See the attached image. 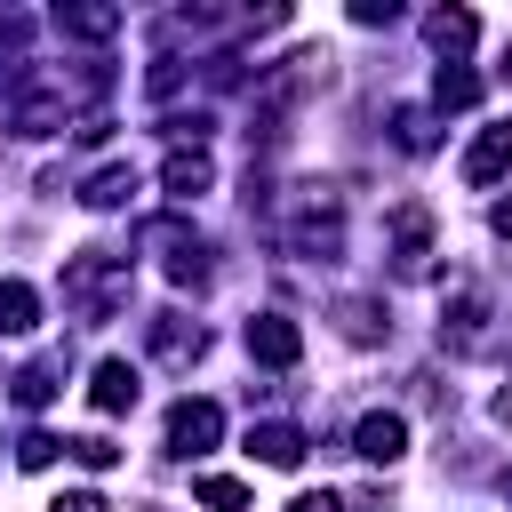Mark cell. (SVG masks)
Wrapping results in <instances>:
<instances>
[{
	"mask_svg": "<svg viewBox=\"0 0 512 512\" xmlns=\"http://www.w3.org/2000/svg\"><path fill=\"white\" fill-rule=\"evenodd\" d=\"M136 392H144V384H136L128 360H96V368H88V400H96V416H128Z\"/></svg>",
	"mask_w": 512,
	"mask_h": 512,
	"instance_id": "4fadbf2b",
	"label": "cell"
},
{
	"mask_svg": "<svg viewBox=\"0 0 512 512\" xmlns=\"http://www.w3.org/2000/svg\"><path fill=\"white\" fill-rule=\"evenodd\" d=\"M160 128H168V136H176V144H200V136H208V128H216V120H208V112H168V120H160Z\"/></svg>",
	"mask_w": 512,
	"mask_h": 512,
	"instance_id": "d4e9b609",
	"label": "cell"
},
{
	"mask_svg": "<svg viewBox=\"0 0 512 512\" xmlns=\"http://www.w3.org/2000/svg\"><path fill=\"white\" fill-rule=\"evenodd\" d=\"M504 496H512V472H504Z\"/></svg>",
	"mask_w": 512,
	"mask_h": 512,
	"instance_id": "d6a6232c",
	"label": "cell"
},
{
	"mask_svg": "<svg viewBox=\"0 0 512 512\" xmlns=\"http://www.w3.org/2000/svg\"><path fill=\"white\" fill-rule=\"evenodd\" d=\"M240 344H248V360H256V368H280V376L304 360V328H296L288 312H248Z\"/></svg>",
	"mask_w": 512,
	"mask_h": 512,
	"instance_id": "52a82bcc",
	"label": "cell"
},
{
	"mask_svg": "<svg viewBox=\"0 0 512 512\" xmlns=\"http://www.w3.org/2000/svg\"><path fill=\"white\" fill-rule=\"evenodd\" d=\"M352 24H368V32L376 24H400V0H352Z\"/></svg>",
	"mask_w": 512,
	"mask_h": 512,
	"instance_id": "484cf974",
	"label": "cell"
},
{
	"mask_svg": "<svg viewBox=\"0 0 512 512\" xmlns=\"http://www.w3.org/2000/svg\"><path fill=\"white\" fill-rule=\"evenodd\" d=\"M128 200H136V168L128 160H112V168H96L80 184V208H128Z\"/></svg>",
	"mask_w": 512,
	"mask_h": 512,
	"instance_id": "d6986e66",
	"label": "cell"
},
{
	"mask_svg": "<svg viewBox=\"0 0 512 512\" xmlns=\"http://www.w3.org/2000/svg\"><path fill=\"white\" fill-rule=\"evenodd\" d=\"M504 176H512V120L480 128L472 152H464V184H472V192H488V184H504Z\"/></svg>",
	"mask_w": 512,
	"mask_h": 512,
	"instance_id": "30bf717a",
	"label": "cell"
},
{
	"mask_svg": "<svg viewBox=\"0 0 512 512\" xmlns=\"http://www.w3.org/2000/svg\"><path fill=\"white\" fill-rule=\"evenodd\" d=\"M488 224H496V240H512V192L496 200V216H488Z\"/></svg>",
	"mask_w": 512,
	"mask_h": 512,
	"instance_id": "4dcf8cb0",
	"label": "cell"
},
{
	"mask_svg": "<svg viewBox=\"0 0 512 512\" xmlns=\"http://www.w3.org/2000/svg\"><path fill=\"white\" fill-rule=\"evenodd\" d=\"M288 240V256H304V264H336L344 256V184H296V224L280 232Z\"/></svg>",
	"mask_w": 512,
	"mask_h": 512,
	"instance_id": "7a4b0ae2",
	"label": "cell"
},
{
	"mask_svg": "<svg viewBox=\"0 0 512 512\" xmlns=\"http://www.w3.org/2000/svg\"><path fill=\"white\" fill-rule=\"evenodd\" d=\"M432 104H440V112H472V104H480V72L440 64V72H432Z\"/></svg>",
	"mask_w": 512,
	"mask_h": 512,
	"instance_id": "44dd1931",
	"label": "cell"
},
{
	"mask_svg": "<svg viewBox=\"0 0 512 512\" xmlns=\"http://www.w3.org/2000/svg\"><path fill=\"white\" fill-rule=\"evenodd\" d=\"M48 512H112V504H104V496H96V488H64V496H56V504H48Z\"/></svg>",
	"mask_w": 512,
	"mask_h": 512,
	"instance_id": "83f0119b",
	"label": "cell"
},
{
	"mask_svg": "<svg viewBox=\"0 0 512 512\" xmlns=\"http://www.w3.org/2000/svg\"><path fill=\"white\" fill-rule=\"evenodd\" d=\"M144 344H152V360H160V368L192 376V368H200V352H208V328H200L192 312H152V320H144Z\"/></svg>",
	"mask_w": 512,
	"mask_h": 512,
	"instance_id": "5b68a950",
	"label": "cell"
},
{
	"mask_svg": "<svg viewBox=\"0 0 512 512\" xmlns=\"http://www.w3.org/2000/svg\"><path fill=\"white\" fill-rule=\"evenodd\" d=\"M392 272L400 280H424L432 272V208L424 200H400L392 208Z\"/></svg>",
	"mask_w": 512,
	"mask_h": 512,
	"instance_id": "ba28073f",
	"label": "cell"
},
{
	"mask_svg": "<svg viewBox=\"0 0 512 512\" xmlns=\"http://www.w3.org/2000/svg\"><path fill=\"white\" fill-rule=\"evenodd\" d=\"M352 456H360V464H400V456H408V416H400V408H368V416L352 424Z\"/></svg>",
	"mask_w": 512,
	"mask_h": 512,
	"instance_id": "9c48e42d",
	"label": "cell"
},
{
	"mask_svg": "<svg viewBox=\"0 0 512 512\" xmlns=\"http://www.w3.org/2000/svg\"><path fill=\"white\" fill-rule=\"evenodd\" d=\"M128 280H136V264H128L120 248H72V256H64V272H56L64 312H72L80 328H104V320L128 304Z\"/></svg>",
	"mask_w": 512,
	"mask_h": 512,
	"instance_id": "6da1fadb",
	"label": "cell"
},
{
	"mask_svg": "<svg viewBox=\"0 0 512 512\" xmlns=\"http://www.w3.org/2000/svg\"><path fill=\"white\" fill-rule=\"evenodd\" d=\"M144 512H160V504H144Z\"/></svg>",
	"mask_w": 512,
	"mask_h": 512,
	"instance_id": "836d02e7",
	"label": "cell"
},
{
	"mask_svg": "<svg viewBox=\"0 0 512 512\" xmlns=\"http://www.w3.org/2000/svg\"><path fill=\"white\" fill-rule=\"evenodd\" d=\"M72 456H80L88 472H112V464H120V440H104V432H80V440H72Z\"/></svg>",
	"mask_w": 512,
	"mask_h": 512,
	"instance_id": "cb8c5ba5",
	"label": "cell"
},
{
	"mask_svg": "<svg viewBox=\"0 0 512 512\" xmlns=\"http://www.w3.org/2000/svg\"><path fill=\"white\" fill-rule=\"evenodd\" d=\"M392 144H400L408 160H424V152L440 144V120H432L424 104H400V112H392Z\"/></svg>",
	"mask_w": 512,
	"mask_h": 512,
	"instance_id": "ffe728a7",
	"label": "cell"
},
{
	"mask_svg": "<svg viewBox=\"0 0 512 512\" xmlns=\"http://www.w3.org/2000/svg\"><path fill=\"white\" fill-rule=\"evenodd\" d=\"M64 392V352H40V360H24L16 376H8V400L16 408H48Z\"/></svg>",
	"mask_w": 512,
	"mask_h": 512,
	"instance_id": "7c38bea8",
	"label": "cell"
},
{
	"mask_svg": "<svg viewBox=\"0 0 512 512\" xmlns=\"http://www.w3.org/2000/svg\"><path fill=\"white\" fill-rule=\"evenodd\" d=\"M424 40H432V48L456 64V56L480 40V16H472V8H432V16H424Z\"/></svg>",
	"mask_w": 512,
	"mask_h": 512,
	"instance_id": "2e32d148",
	"label": "cell"
},
{
	"mask_svg": "<svg viewBox=\"0 0 512 512\" xmlns=\"http://www.w3.org/2000/svg\"><path fill=\"white\" fill-rule=\"evenodd\" d=\"M32 328H40V288L8 272L0 280V336H32Z\"/></svg>",
	"mask_w": 512,
	"mask_h": 512,
	"instance_id": "ac0fdd59",
	"label": "cell"
},
{
	"mask_svg": "<svg viewBox=\"0 0 512 512\" xmlns=\"http://www.w3.org/2000/svg\"><path fill=\"white\" fill-rule=\"evenodd\" d=\"M56 32L64 40H112L120 8H104V0H56Z\"/></svg>",
	"mask_w": 512,
	"mask_h": 512,
	"instance_id": "9a60e30c",
	"label": "cell"
},
{
	"mask_svg": "<svg viewBox=\"0 0 512 512\" xmlns=\"http://www.w3.org/2000/svg\"><path fill=\"white\" fill-rule=\"evenodd\" d=\"M496 72H504V80H512V48H504V64H496Z\"/></svg>",
	"mask_w": 512,
	"mask_h": 512,
	"instance_id": "1f68e13d",
	"label": "cell"
},
{
	"mask_svg": "<svg viewBox=\"0 0 512 512\" xmlns=\"http://www.w3.org/2000/svg\"><path fill=\"white\" fill-rule=\"evenodd\" d=\"M216 184V160H208V144H176L168 160H160V192L168 200H200Z\"/></svg>",
	"mask_w": 512,
	"mask_h": 512,
	"instance_id": "8fae6325",
	"label": "cell"
},
{
	"mask_svg": "<svg viewBox=\"0 0 512 512\" xmlns=\"http://www.w3.org/2000/svg\"><path fill=\"white\" fill-rule=\"evenodd\" d=\"M336 328H344L352 344H384V336H392V312H384L376 296H336Z\"/></svg>",
	"mask_w": 512,
	"mask_h": 512,
	"instance_id": "e0dca14e",
	"label": "cell"
},
{
	"mask_svg": "<svg viewBox=\"0 0 512 512\" xmlns=\"http://www.w3.org/2000/svg\"><path fill=\"white\" fill-rule=\"evenodd\" d=\"M136 248H144V256H160V272H168L176 288H192V296L216 280V264H208L216 248H208L184 216H144V224H136Z\"/></svg>",
	"mask_w": 512,
	"mask_h": 512,
	"instance_id": "3957f363",
	"label": "cell"
},
{
	"mask_svg": "<svg viewBox=\"0 0 512 512\" xmlns=\"http://www.w3.org/2000/svg\"><path fill=\"white\" fill-rule=\"evenodd\" d=\"M216 440H224V408H216V400H176V408H168V432H160V448H168L176 464L208 456Z\"/></svg>",
	"mask_w": 512,
	"mask_h": 512,
	"instance_id": "8992f818",
	"label": "cell"
},
{
	"mask_svg": "<svg viewBox=\"0 0 512 512\" xmlns=\"http://www.w3.org/2000/svg\"><path fill=\"white\" fill-rule=\"evenodd\" d=\"M488 320H496V296L480 272H448V296H440V344L448 352H488Z\"/></svg>",
	"mask_w": 512,
	"mask_h": 512,
	"instance_id": "277c9868",
	"label": "cell"
},
{
	"mask_svg": "<svg viewBox=\"0 0 512 512\" xmlns=\"http://www.w3.org/2000/svg\"><path fill=\"white\" fill-rule=\"evenodd\" d=\"M488 416H496V424L512 432V384H496V400H488Z\"/></svg>",
	"mask_w": 512,
	"mask_h": 512,
	"instance_id": "f546056e",
	"label": "cell"
},
{
	"mask_svg": "<svg viewBox=\"0 0 512 512\" xmlns=\"http://www.w3.org/2000/svg\"><path fill=\"white\" fill-rule=\"evenodd\" d=\"M56 456H72V440H56V432H40V424L16 440V464H24V472H48Z\"/></svg>",
	"mask_w": 512,
	"mask_h": 512,
	"instance_id": "603a6c76",
	"label": "cell"
},
{
	"mask_svg": "<svg viewBox=\"0 0 512 512\" xmlns=\"http://www.w3.org/2000/svg\"><path fill=\"white\" fill-rule=\"evenodd\" d=\"M192 496H200L208 512H248V488H240L232 472H200V480H192Z\"/></svg>",
	"mask_w": 512,
	"mask_h": 512,
	"instance_id": "7402d4cb",
	"label": "cell"
},
{
	"mask_svg": "<svg viewBox=\"0 0 512 512\" xmlns=\"http://www.w3.org/2000/svg\"><path fill=\"white\" fill-rule=\"evenodd\" d=\"M24 72H32V64H0V104H16V88H24Z\"/></svg>",
	"mask_w": 512,
	"mask_h": 512,
	"instance_id": "f1b7e54d",
	"label": "cell"
},
{
	"mask_svg": "<svg viewBox=\"0 0 512 512\" xmlns=\"http://www.w3.org/2000/svg\"><path fill=\"white\" fill-rule=\"evenodd\" d=\"M288 512H352V504H344V496H336V488H304V496H296V504H288Z\"/></svg>",
	"mask_w": 512,
	"mask_h": 512,
	"instance_id": "4316f807",
	"label": "cell"
},
{
	"mask_svg": "<svg viewBox=\"0 0 512 512\" xmlns=\"http://www.w3.org/2000/svg\"><path fill=\"white\" fill-rule=\"evenodd\" d=\"M304 448H312V440H304L296 424H248V456H256V464H272V472H296V464H304Z\"/></svg>",
	"mask_w": 512,
	"mask_h": 512,
	"instance_id": "5bb4252c",
	"label": "cell"
}]
</instances>
